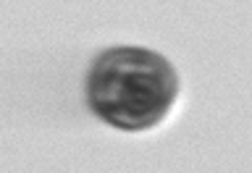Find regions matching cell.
<instances>
[{
    "label": "cell",
    "mask_w": 252,
    "mask_h": 173,
    "mask_svg": "<svg viewBox=\"0 0 252 173\" xmlns=\"http://www.w3.org/2000/svg\"><path fill=\"white\" fill-rule=\"evenodd\" d=\"M176 71L163 55L139 47L100 53L87 76V105L121 131H147L171 113Z\"/></svg>",
    "instance_id": "1"
}]
</instances>
